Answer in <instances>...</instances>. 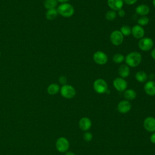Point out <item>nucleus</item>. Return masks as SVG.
I'll list each match as a JSON object with an SVG mask.
<instances>
[{
  "label": "nucleus",
  "mask_w": 155,
  "mask_h": 155,
  "mask_svg": "<svg viewBox=\"0 0 155 155\" xmlns=\"http://www.w3.org/2000/svg\"><path fill=\"white\" fill-rule=\"evenodd\" d=\"M153 4L154 7H155V0H153Z\"/></svg>",
  "instance_id": "obj_35"
},
{
  "label": "nucleus",
  "mask_w": 155,
  "mask_h": 155,
  "mask_svg": "<svg viewBox=\"0 0 155 155\" xmlns=\"http://www.w3.org/2000/svg\"><path fill=\"white\" fill-rule=\"evenodd\" d=\"M58 14L64 18H70L74 15V7L68 3H62L60 4L57 8Z\"/></svg>",
  "instance_id": "obj_2"
},
{
  "label": "nucleus",
  "mask_w": 155,
  "mask_h": 155,
  "mask_svg": "<svg viewBox=\"0 0 155 155\" xmlns=\"http://www.w3.org/2000/svg\"><path fill=\"white\" fill-rule=\"evenodd\" d=\"M118 73L120 78H122L124 79L127 78L130 73V67L126 64H122L119 67Z\"/></svg>",
  "instance_id": "obj_17"
},
{
  "label": "nucleus",
  "mask_w": 155,
  "mask_h": 155,
  "mask_svg": "<svg viewBox=\"0 0 155 155\" xmlns=\"http://www.w3.org/2000/svg\"><path fill=\"white\" fill-rule=\"evenodd\" d=\"M79 127L83 131L88 130L91 127V120L86 117L81 118L79 122Z\"/></svg>",
  "instance_id": "obj_15"
},
{
  "label": "nucleus",
  "mask_w": 155,
  "mask_h": 155,
  "mask_svg": "<svg viewBox=\"0 0 155 155\" xmlns=\"http://www.w3.org/2000/svg\"><path fill=\"white\" fill-rule=\"evenodd\" d=\"M93 59L98 65H105L108 61L107 55L102 51H97L93 55Z\"/></svg>",
  "instance_id": "obj_8"
},
{
  "label": "nucleus",
  "mask_w": 155,
  "mask_h": 155,
  "mask_svg": "<svg viewBox=\"0 0 155 155\" xmlns=\"http://www.w3.org/2000/svg\"><path fill=\"white\" fill-rule=\"evenodd\" d=\"M120 31L123 36H128L131 34V28L127 25H124L120 27Z\"/></svg>",
  "instance_id": "obj_23"
},
{
  "label": "nucleus",
  "mask_w": 155,
  "mask_h": 155,
  "mask_svg": "<svg viewBox=\"0 0 155 155\" xmlns=\"http://www.w3.org/2000/svg\"><path fill=\"white\" fill-rule=\"evenodd\" d=\"M131 34L134 38L136 39H141L143 38L145 35V30L143 27L137 24L131 28Z\"/></svg>",
  "instance_id": "obj_10"
},
{
  "label": "nucleus",
  "mask_w": 155,
  "mask_h": 155,
  "mask_svg": "<svg viewBox=\"0 0 155 155\" xmlns=\"http://www.w3.org/2000/svg\"><path fill=\"white\" fill-rule=\"evenodd\" d=\"M70 147L68 140L64 137L58 138L56 142V148L57 150L61 153H64L67 151Z\"/></svg>",
  "instance_id": "obj_7"
},
{
  "label": "nucleus",
  "mask_w": 155,
  "mask_h": 155,
  "mask_svg": "<svg viewBox=\"0 0 155 155\" xmlns=\"http://www.w3.org/2000/svg\"><path fill=\"white\" fill-rule=\"evenodd\" d=\"M60 92L62 96L66 99H71L76 95L75 88L68 84L62 85L60 89Z\"/></svg>",
  "instance_id": "obj_4"
},
{
  "label": "nucleus",
  "mask_w": 155,
  "mask_h": 155,
  "mask_svg": "<svg viewBox=\"0 0 155 155\" xmlns=\"http://www.w3.org/2000/svg\"><path fill=\"white\" fill-rule=\"evenodd\" d=\"M110 39L112 44L116 46L120 45L124 41V36L120 30H114L110 36Z\"/></svg>",
  "instance_id": "obj_6"
},
{
  "label": "nucleus",
  "mask_w": 155,
  "mask_h": 155,
  "mask_svg": "<svg viewBox=\"0 0 155 155\" xmlns=\"http://www.w3.org/2000/svg\"><path fill=\"white\" fill-rule=\"evenodd\" d=\"M65 155H75V154L71 151H68L66 153Z\"/></svg>",
  "instance_id": "obj_33"
},
{
  "label": "nucleus",
  "mask_w": 155,
  "mask_h": 155,
  "mask_svg": "<svg viewBox=\"0 0 155 155\" xmlns=\"http://www.w3.org/2000/svg\"><path fill=\"white\" fill-rule=\"evenodd\" d=\"M125 60V57L123 54L120 53H116L113 57V61L116 64H120L124 62Z\"/></svg>",
  "instance_id": "obj_25"
},
{
  "label": "nucleus",
  "mask_w": 155,
  "mask_h": 155,
  "mask_svg": "<svg viewBox=\"0 0 155 155\" xmlns=\"http://www.w3.org/2000/svg\"><path fill=\"white\" fill-rule=\"evenodd\" d=\"M60 91V87L58 84L53 83L51 84L47 87V92L50 95H54L57 94Z\"/></svg>",
  "instance_id": "obj_20"
},
{
  "label": "nucleus",
  "mask_w": 155,
  "mask_h": 155,
  "mask_svg": "<svg viewBox=\"0 0 155 155\" xmlns=\"http://www.w3.org/2000/svg\"><path fill=\"white\" fill-rule=\"evenodd\" d=\"M136 92L133 89H126L124 91V96L127 101H133L136 97Z\"/></svg>",
  "instance_id": "obj_18"
},
{
  "label": "nucleus",
  "mask_w": 155,
  "mask_h": 155,
  "mask_svg": "<svg viewBox=\"0 0 155 155\" xmlns=\"http://www.w3.org/2000/svg\"><path fill=\"white\" fill-rule=\"evenodd\" d=\"M151 58L154 60H155V48L151 50Z\"/></svg>",
  "instance_id": "obj_32"
},
{
  "label": "nucleus",
  "mask_w": 155,
  "mask_h": 155,
  "mask_svg": "<svg viewBox=\"0 0 155 155\" xmlns=\"http://www.w3.org/2000/svg\"><path fill=\"white\" fill-rule=\"evenodd\" d=\"M93 89L99 94H103L108 90V85L107 82L103 79H97L93 83Z\"/></svg>",
  "instance_id": "obj_3"
},
{
  "label": "nucleus",
  "mask_w": 155,
  "mask_h": 155,
  "mask_svg": "<svg viewBox=\"0 0 155 155\" xmlns=\"http://www.w3.org/2000/svg\"><path fill=\"white\" fill-rule=\"evenodd\" d=\"M107 4L111 10L117 12L122 8L124 1L123 0H107Z\"/></svg>",
  "instance_id": "obj_13"
},
{
  "label": "nucleus",
  "mask_w": 155,
  "mask_h": 155,
  "mask_svg": "<svg viewBox=\"0 0 155 155\" xmlns=\"http://www.w3.org/2000/svg\"><path fill=\"white\" fill-rule=\"evenodd\" d=\"M117 15L120 17V18H123L125 16V12L124 10H123L122 8V9H120L119 10L117 11Z\"/></svg>",
  "instance_id": "obj_30"
},
{
  "label": "nucleus",
  "mask_w": 155,
  "mask_h": 155,
  "mask_svg": "<svg viewBox=\"0 0 155 155\" xmlns=\"http://www.w3.org/2000/svg\"><path fill=\"white\" fill-rule=\"evenodd\" d=\"M131 108V105L130 102L127 100L121 101L117 105L118 111L122 114L128 113Z\"/></svg>",
  "instance_id": "obj_12"
},
{
  "label": "nucleus",
  "mask_w": 155,
  "mask_h": 155,
  "mask_svg": "<svg viewBox=\"0 0 155 155\" xmlns=\"http://www.w3.org/2000/svg\"><path fill=\"white\" fill-rule=\"evenodd\" d=\"M124 3H125L127 5H133L134 4L137 0H123Z\"/></svg>",
  "instance_id": "obj_29"
},
{
  "label": "nucleus",
  "mask_w": 155,
  "mask_h": 155,
  "mask_svg": "<svg viewBox=\"0 0 155 155\" xmlns=\"http://www.w3.org/2000/svg\"><path fill=\"white\" fill-rule=\"evenodd\" d=\"M58 5L57 0H45L44 2V5L45 8L47 10L55 8Z\"/></svg>",
  "instance_id": "obj_22"
},
{
  "label": "nucleus",
  "mask_w": 155,
  "mask_h": 155,
  "mask_svg": "<svg viewBox=\"0 0 155 155\" xmlns=\"http://www.w3.org/2000/svg\"><path fill=\"white\" fill-rule=\"evenodd\" d=\"M58 2H62V3H65V2H67L68 1H69L70 0H57Z\"/></svg>",
  "instance_id": "obj_34"
},
{
  "label": "nucleus",
  "mask_w": 155,
  "mask_h": 155,
  "mask_svg": "<svg viewBox=\"0 0 155 155\" xmlns=\"http://www.w3.org/2000/svg\"><path fill=\"white\" fill-rule=\"evenodd\" d=\"M150 11V8L148 5L146 4H140L137 5L135 8V12L136 14L142 16L147 15Z\"/></svg>",
  "instance_id": "obj_16"
},
{
  "label": "nucleus",
  "mask_w": 155,
  "mask_h": 155,
  "mask_svg": "<svg viewBox=\"0 0 155 155\" xmlns=\"http://www.w3.org/2000/svg\"><path fill=\"white\" fill-rule=\"evenodd\" d=\"M145 92L149 96H155V82L153 81H147L143 87Z\"/></svg>",
  "instance_id": "obj_14"
},
{
  "label": "nucleus",
  "mask_w": 155,
  "mask_h": 155,
  "mask_svg": "<svg viewBox=\"0 0 155 155\" xmlns=\"http://www.w3.org/2000/svg\"><path fill=\"white\" fill-rule=\"evenodd\" d=\"M149 22V18L147 16H140L137 20V24L140 26H145Z\"/></svg>",
  "instance_id": "obj_26"
},
{
  "label": "nucleus",
  "mask_w": 155,
  "mask_h": 155,
  "mask_svg": "<svg viewBox=\"0 0 155 155\" xmlns=\"http://www.w3.org/2000/svg\"><path fill=\"white\" fill-rule=\"evenodd\" d=\"M135 78L139 82H145L148 79V75L144 71L140 70L136 73Z\"/></svg>",
  "instance_id": "obj_19"
},
{
  "label": "nucleus",
  "mask_w": 155,
  "mask_h": 155,
  "mask_svg": "<svg viewBox=\"0 0 155 155\" xmlns=\"http://www.w3.org/2000/svg\"><path fill=\"white\" fill-rule=\"evenodd\" d=\"M153 45L154 42L153 39L148 37H143L141 38L138 42L139 48L143 51H147L151 50Z\"/></svg>",
  "instance_id": "obj_5"
},
{
  "label": "nucleus",
  "mask_w": 155,
  "mask_h": 155,
  "mask_svg": "<svg viewBox=\"0 0 155 155\" xmlns=\"http://www.w3.org/2000/svg\"><path fill=\"white\" fill-rule=\"evenodd\" d=\"M0 56H1V52H0Z\"/></svg>",
  "instance_id": "obj_36"
},
{
  "label": "nucleus",
  "mask_w": 155,
  "mask_h": 155,
  "mask_svg": "<svg viewBox=\"0 0 155 155\" xmlns=\"http://www.w3.org/2000/svg\"><path fill=\"white\" fill-rule=\"evenodd\" d=\"M142 55L138 51H132L128 53L125 58L126 65L129 67H136L142 61Z\"/></svg>",
  "instance_id": "obj_1"
},
{
  "label": "nucleus",
  "mask_w": 155,
  "mask_h": 155,
  "mask_svg": "<svg viewBox=\"0 0 155 155\" xmlns=\"http://www.w3.org/2000/svg\"><path fill=\"white\" fill-rule=\"evenodd\" d=\"M59 82L61 84H62V85L67 84V78L65 76H61L59 77Z\"/></svg>",
  "instance_id": "obj_28"
},
{
  "label": "nucleus",
  "mask_w": 155,
  "mask_h": 155,
  "mask_svg": "<svg viewBox=\"0 0 155 155\" xmlns=\"http://www.w3.org/2000/svg\"><path fill=\"white\" fill-rule=\"evenodd\" d=\"M83 138H84V140H85L86 142H90V140H91V139L93 138V135L90 132L87 131L84 134Z\"/></svg>",
  "instance_id": "obj_27"
},
{
  "label": "nucleus",
  "mask_w": 155,
  "mask_h": 155,
  "mask_svg": "<svg viewBox=\"0 0 155 155\" xmlns=\"http://www.w3.org/2000/svg\"><path fill=\"white\" fill-rule=\"evenodd\" d=\"M150 140L152 143H155V131L151 135L150 137Z\"/></svg>",
  "instance_id": "obj_31"
},
{
  "label": "nucleus",
  "mask_w": 155,
  "mask_h": 155,
  "mask_svg": "<svg viewBox=\"0 0 155 155\" xmlns=\"http://www.w3.org/2000/svg\"><path fill=\"white\" fill-rule=\"evenodd\" d=\"M117 17L116 12L110 10L107 12L105 14V18L108 21H113Z\"/></svg>",
  "instance_id": "obj_24"
},
{
  "label": "nucleus",
  "mask_w": 155,
  "mask_h": 155,
  "mask_svg": "<svg viewBox=\"0 0 155 155\" xmlns=\"http://www.w3.org/2000/svg\"><path fill=\"white\" fill-rule=\"evenodd\" d=\"M113 84L115 89L119 91H124L127 88V82L122 78H116L114 79Z\"/></svg>",
  "instance_id": "obj_9"
},
{
  "label": "nucleus",
  "mask_w": 155,
  "mask_h": 155,
  "mask_svg": "<svg viewBox=\"0 0 155 155\" xmlns=\"http://www.w3.org/2000/svg\"><path fill=\"white\" fill-rule=\"evenodd\" d=\"M58 15V12L57 9L52 8V9L47 10L45 14V16L48 20H53L57 17Z\"/></svg>",
  "instance_id": "obj_21"
},
{
  "label": "nucleus",
  "mask_w": 155,
  "mask_h": 155,
  "mask_svg": "<svg viewBox=\"0 0 155 155\" xmlns=\"http://www.w3.org/2000/svg\"><path fill=\"white\" fill-rule=\"evenodd\" d=\"M143 127L145 130L149 132L155 131V118L153 117H148L143 121Z\"/></svg>",
  "instance_id": "obj_11"
}]
</instances>
